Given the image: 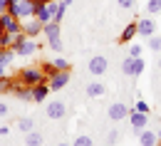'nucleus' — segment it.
Masks as SVG:
<instances>
[{
    "instance_id": "f257e3e1",
    "label": "nucleus",
    "mask_w": 161,
    "mask_h": 146,
    "mask_svg": "<svg viewBox=\"0 0 161 146\" xmlns=\"http://www.w3.org/2000/svg\"><path fill=\"white\" fill-rule=\"evenodd\" d=\"M18 79L22 87H35L40 82H47V74L42 72V64H30V67H22L18 72Z\"/></svg>"
},
{
    "instance_id": "f03ea898",
    "label": "nucleus",
    "mask_w": 161,
    "mask_h": 146,
    "mask_svg": "<svg viewBox=\"0 0 161 146\" xmlns=\"http://www.w3.org/2000/svg\"><path fill=\"white\" fill-rule=\"evenodd\" d=\"M8 13L22 22L27 18H35V3L32 0H8Z\"/></svg>"
},
{
    "instance_id": "7ed1b4c3",
    "label": "nucleus",
    "mask_w": 161,
    "mask_h": 146,
    "mask_svg": "<svg viewBox=\"0 0 161 146\" xmlns=\"http://www.w3.org/2000/svg\"><path fill=\"white\" fill-rule=\"evenodd\" d=\"M0 32H22V22L15 18V15H10V13H3L0 15Z\"/></svg>"
},
{
    "instance_id": "20e7f679",
    "label": "nucleus",
    "mask_w": 161,
    "mask_h": 146,
    "mask_svg": "<svg viewBox=\"0 0 161 146\" xmlns=\"http://www.w3.org/2000/svg\"><path fill=\"white\" fill-rule=\"evenodd\" d=\"M136 35H139V37H146V40H149L151 35H156V22H154L151 15L136 20Z\"/></svg>"
},
{
    "instance_id": "39448f33",
    "label": "nucleus",
    "mask_w": 161,
    "mask_h": 146,
    "mask_svg": "<svg viewBox=\"0 0 161 146\" xmlns=\"http://www.w3.org/2000/svg\"><path fill=\"white\" fill-rule=\"evenodd\" d=\"M47 84H50L52 92L64 89V87L69 84V69H67V72H55V74H50V77H47Z\"/></svg>"
},
{
    "instance_id": "423d86ee",
    "label": "nucleus",
    "mask_w": 161,
    "mask_h": 146,
    "mask_svg": "<svg viewBox=\"0 0 161 146\" xmlns=\"http://www.w3.org/2000/svg\"><path fill=\"white\" fill-rule=\"evenodd\" d=\"M40 50V45L37 40H32V37H27V40H22L18 47H15V55H20V57H32L35 52Z\"/></svg>"
},
{
    "instance_id": "0eeeda50",
    "label": "nucleus",
    "mask_w": 161,
    "mask_h": 146,
    "mask_svg": "<svg viewBox=\"0 0 161 146\" xmlns=\"http://www.w3.org/2000/svg\"><path fill=\"white\" fill-rule=\"evenodd\" d=\"M89 74H94V77H99V74H104L107 72V67H109V62H107V57L104 55H94L92 60H89Z\"/></svg>"
},
{
    "instance_id": "6e6552de",
    "label": "nucleus",
    "mask_w": 161,
    "mask_h": 146,
    "mask_svg": "<svg viewBox=\"0 0 161 146\" xmlns=\"http://www.w3.org/2000/svg\"><path fill=\"white\" fill-rule=\"evenodd\" d=\"M30 92H32V102L35 104L47 102V94H52V89H50L47 82H40V84H35V87H30Z\"/></svg>"
},
{
    "instance_id": "1a4fd4ad",
    "label": "nucleus",
    "mask_w": 161,
    "mask_h": 146,
    "mask_svg": "<svg viewBox=\"0 0 161 146\" xmlns=\"http://www.w3.org/2000/svg\"><path fill=\"white\" fill-rule=\"evenodd\" d=\"M45 114H47L50 119H62V116L67 114V106H64V102H60V99L47 102V106H45Z\"/></svg>"
},
{
    "instance_id": "9d476101",
    "label": "nucleus",
    "mask_w": 161,
    "mask_h": 146,
    "mask_svg": "<svg viewBox=\"0 0 161 146\" xmlns=\"http://www.w3.org/2000/svg\"><path fill=\"white\" fill-rule=\"evenodd\" d=\"M107 116H109L112 122H121V119H126V116H129V106L124 104V102H114V104L109 106Z\"/></svg>"
},
{
    "instance_id": "9b49d317",
    "label": "nucleus",
    "mask_w": 161,
    "mask_h": 146,
    "mask_svg": "<svg viewBox=\"0 0 161 146\" xmlns=\"http://www.w3.org/2000/svg\"><path fill=\"white\" fill-rule=\"evenodd\" d=\"M22 32H25L27 37L35 40V37L42 32V22L37 20V18H27V20H22Z\"/></svg>"
},
{
    "instance_id": "f8f14e48",
    "label": "nucleus",
    "mask_w": 161,
    "mask_h": 146,
    "mask_svg": "<svg viewBox=\"0 0 161 146\" xmlns=\"http://www.w3.org/2000/svg\"><path fill=\"white\" fill-rule=\"evenodd\" d=\"M146 122H149V116L144 114V111H139V109H134V111H129V124H131V129L139 134L141 129H146Z\"/></svg>"
},
{
    "instance_id": "ddd939ff",
    "label": "nucleus",
    "mask_w": 161,
    "mask_h": 146,
    "mask_svg": "<svg viewBox=\"0 0 161 146\" xmlns=\"http://www.w3.org/2000/svg\"><path fill=\"white\" fill-rule=\"evenodd\" d=\"M139 144L141 146H156L159 144V134H154V131H146V129H141L139 131Z\"/></svg>"
},
{
    "instance_id": "4468645a",
    "label": "nucleus",
    "mask_w": 161,
    "mask_h": 146,
    "mask_svg": "<svg viewBox=\"0 0 161 146\" xmlns=\"http://www.w3.org/2000/svg\"><path fill=\"white\" fill-rule=\"evenodd\" d=\"M35 18L45 25V22H52V10L50 5H35Z\"/></svg>"
},
{
    "instance_id": "2eb2a0df",
    "label": "nucleus",
    "mask_w": 161,
    "mask_h": 146,
    "mask_svg": "<svg viewBox=\"0 0 161 146\" xmlns=\"http://www.w3.org/2000/svg\"><path fill=\"white\" fill-rule=\"evenodd\" d=\"M136 37V22H129L126 27H124V32L119 35V45H124V42H131Z\"/></svg>"
},
{
    "instance_id": "dca6fc26",
    "label": "nucleus",
    "mask_w": 161,
    "mask_h": 146,
    "mask_svg": "<svg viewBox=\"0 0 161 146\" xmlns=\"http://www.w3.org/2000/svg\"><path fill=\"white\" fill-rule=\"evenodd\" d=\"M42 141H45V136H42L37 129H32V131L25 134V144L27 146H42Z\"/></svg>"
},
{
    "instance_id": "f3484780",
    "label": "nucleus",
    "mask_w": 161,
    "mask_h": 146,
    "mask_svg": "<svg viewBox=\"0 0 161 146\" xmlns=\"http://www.w3.org/2000/svg\"><path fill=\"white\" fill-rule=\"evenodd\" d=\"M104 92H107V89H104V84H102V82H89V84H87V94L94 97V99H97V97H104Z\"/></svg>"
},
{
    "instance_id": "a211bd4d",
    "label": "nucleus",
    "mask_w": 161,
    "mask_h": 146,
    "mask_svg": "<svg viewBox=\"0 0 161 146\" xmlns=\"http://www.w3.org/2000/svg\"><path fill=\"white\" fill-rule=\"evenodd\" d=\"M47 45L57 52V55H62V50H64V45H62V40H60V32H52V35H47Z\"/></svg>"
},
{
    "instance_id": "6ab92c4d",
    "label": "nucleus",
    "mask_w": 161,
    "mask_h": 146,
    "mask_svg": "<svg viewBox=\"0 0 161 146\" xmlns=\"http://www.w3.org/2000/svg\"><path fill=\"white\" fill-rule=\"evenodd\" d=\"M18 129H20L22 134L32 131V129H35V122H32V116H22V119H18Z\"/></svg>"
},
{
    "instance_id": "aec40b11",
    "label": "nucleus",
    "mask_w": 161,
    "mask_h": 146,
    "mask_svg": "<svg viewBox=\"0 0 161 146\" xmlns=\"http://www.w3.org/2000/svg\"><path fill=\"white\" fill-rule=\"evenodd\" d=\"M52 67H55L57 72H67V69H69V62H67V60H64L62 55H57V57L52 60Z\"/></svg>"
},
{
    "instance_id": "412c9836",
    "label": "nucleus",
    "mask_w": 161,
    "mask_h": 146,
    "mask_svg": "<svg viewBox=\"0 0 161 146\" xmlns=\"http://www.w3.org/2000/svg\"><path fill=\"white\" fill-rule=\"evenodd\" d=\"M15 35H18V32H15ZM15 35H13V32H0V47H3V50H5V47H13Z\"/></svg>"
},
{
    "instance_id": "4be33fe9",
    "label": "nucleus",
    "mask_w": 161,
    "mask_h": 146,
    "mask_svg": "<svg viewBox=\"0 0 161 146\" xmlns=\"http://www.w3.org/2000/svg\"><path fill=\"white\" fill-rule=\"evenodd\" d=\"M146 13L149 15H159L161 13V0H149L146 3Z\"/></svg>"
},
{
    "instance_id": "5701e85b",
    "label": "nucleus",
    "mask_w": 161,
    "mask_h": 146,
    "mask_svg": "<svg viewBox=\"0 0 161 146\" xmlns=\"http://www.w3.org/2000/svg\"><path fill=\"white\" fill-rule=\"evenodd\" d=\"M131 69H134V57H129V55H126V57H124V62H121V72L131 77Z\"/></svg>"
},
{
    "instance_id": "b1692460",
    "label": "nucleus",
    "mask_w": 161,
    "mask_h": 146,
    "mask_svg": "<svg viewBox=\"0 0 161 146\" xmlns=\"http://www.w3.org/2000/svg\"><path fill=\"white\" fill-rule=\"evenodd\" d=\"M146 42H149V47H151L154 52H161V37H159V35H151Z\"/></svg>"
},
{
    "instance_id": "393cba45",
    "label": "nucleus",
    "mask_w": 161,
    "mask_h": 146,
    "mask_svg": "<svg viewBox=\"0 0 161 146\" xmlns=\"http://www.w3.org/2000/svg\"><path fill=\"white\" fill-rule=\"evenodd\" d=\"M72 146H94V144H92V139H89L87 134H80V136L75 139V144H72Z\"/></svg>"
},
{
    "instance_id": "a878e982",
    "label": "nucleus",
    "mask_w": 161,
    "mask_h": 146,
    "mask_svg": "<svg viewBox=\"0 0 161 146\" xmlns=\"http://www.w3.org/2000/svg\"><path fill=\"white\" fill-rule=\"evenodd\" d=\"M144 72V60L141 57H134V69H131V77H136V74H141Z\"/></svg>"
},
{
    "instance_id": "bb28decb",
    "label": "nucleus",
    "mask_w": 161,
    "mask_h": 146,
    "mask_svg": "<svg viewBox=\"0 0 161 146\" xmlns=\"http://www.w3.org/2000/svg\"><path fill=\"white\" fill-rule=\"evenodd\" d=\"M13 87H15V84L10 82L8 77H0V92H13Z\"/></svg>"
},
{
    "instance_id": "cd10ccee",
    "label": "nucleus",
    "mask_w": 161,
    "mask_h": 146,
    "mask_svg": "<svg viewBox=\"0 0 161 146\" xmlns=\"http://www.w3.org/2000/svg\"><path fill=\"white\" fill-rule=\"evenodd\" d=\"M141 52H144L141 45H131V47H129V57H141Z\"/></svg>"
},
{
    "instance_id": "c85d7f7f",
    "label": "nucleus",
    "mask_w": 161,
    "mask_h": 146,
    "mask_svg": "<svg viewBox=\"0 0 161 146\" xmlns=\"http://www.w3.org/2000/svg\"><path fill=\"white\" fill-rule=\"evenodd\" d=\"M117 136H119V131H109V136H107V144L114 146V144H117Z\"/></svg>"
},
{
    "instance_id": "c756f323",
    "label": "nucleus",
    "mask_w": 161,
    "mask_h": 146,
    "mask_svg": "<svg viewBox=\"0 0 161 146\" xmlns=\"http://www.w3.org/2000/svg\"><path fill=\"white\" fill-rule=\"evenodd\" d=\"M134 109H139V111H144V114H149V104H146V102H136V106H134Z\"/></svg>"
},
{
    "instance_id": "7c9ffc66",
    "label": "nucleus",
    "mask_w": 161,
    "mask_h": 146,
    "mask_svg": "<svg viewBox=\"0 0 161 146\" xmlns=\"http://www.w3.org/2000/svg\"><path fill=\"white\" fill-rule=\"evenodd\" d=\"M119 3V8H134L136 5V0H117Z\"/></svg>"
},
{
    "instance_id": "2f4dec72",
    "label": "nucleus",
    "mask_w": 161,
    "mask_h": 146,
    "mask_svg": "<svg viewBox=\"0 0 161 146\" xmlns=\"http://www.w3.org/2000/svg\"><path fill=\"white\" fill-rule=\"evenodd\" d=\"M3 116H8V104H5V102H0V119H3Z\"/></svg>"
},
{
    "instance_id": "473e14b6",
    "label": "nucleus",
    "mask_w": 161,
    "mask_h": 146,
    "mask_svg": "<svg viewBox=\"0 0 161 146\" xmlns=\"http://www.w3.org/2000/svg\"><path fill=\"white\" fill-rule=\"evenodd\" d=\"M8 13V0H0V15Z\"/></svg>"
},
{
    "instance_id": "72a5a7b5",
    "label": "nucleus",
    "mask_w": 161,
    "mask_h": 146,
    "mask_svg": "<svg viewBox=\"0 0 161 146\" xmlns=\"http://www.w3.org/2000/svg\"><path fill=\"white\" fill-rule=\"evenodd\" d=\"M10 134V126H0V136H8Z\"/></svg>"
},
{
    "instance_id": "f704fd0d",
    "label": "nucleus",
    "mask_w": 161,
    "mask_h": 146,
    "mask_svg": "<svg viewBox=\"0 0 161 146\" xmlns=\"http://www.w3.org/2000/svg\"><path fill=\"white\" fill-rule=\"evenodd\" d=\"M32 3H35V5H47L50 0H32Z\"/></svg>"
},
{
    "instance_id": "c9c22d12",
    "label": "nucleus",
    "mask_w": 161,
    "mask_h": 146,
    "mask_svg": "<svg viewBox=\"0 0 161 146\" xmlns=\"http://www.w3.org/2000/svg\"><path fill=\"white\" fill-rule=\"evenodd\" d=\"M0 77H5V64H0Z\"/></svg>"
},
{
    "instance_id": "e433bc0d",
    "label": "nucleus",
    "mask_w": 161,
    "mask_h": 146,
    "mask_svg": "<svg viewBox=\"0 0 161 146\" xmlns=\"http://www.w3.org/2000/svg\"><path fill=\"white\" fill-rule=\"evenodd\" d=\"M72 3H75V0H64V5H67V8H69V5H72Z\"/></svg>"
},
{
    "instance_id": "4c0bfd02",
    "label": "nucleus",
    "mask_w": 161,
    "mask_h": 146,
    "mask_svg": "<svg viewBox=\"0 0 161 146\" xmlns=\"http://www.w3.org/2000/svg\"><path fill=\"white\" fill-rule=\"evenodd\" d=\"M57 146H72V144H57Z\"/></svg>"
},
{
    "instance_id": "58836bf2",
    "label": "nucleus",
    "mask_w": 161,
    "mask_h": 146,
    "mask_svg": "<svg viewBox=\"0 0 161 146\" xmlns=\"http://www.w3.org/2000/svg\"><path fill=\"white\" fill-rule=\"evenodd\" d=\"M159 69H161V57H159Z\"/></svg>"
},
{
    "instance_id": "ea45409f",
    "label": "nucleus",
    "mask_w": 161,
    "mask_h": 146,
    "mask_svg": "<svg viewBox=\"0 0 161 146\" xmlns=\"http://www.w3.org/2000/svg\"><path fill=\"white\" fill-rule=\"evenodd\" d=\"M55 3H64V0H55Z\"/></svg>"
},
{
    "instance_id": "a19ab883",
    "label": "nucleus",
    "mask_w": 161,
    "mask_h": 146,
    "mask_svg": "<svg viewBox=\"0 0 161 146\" xmlns=\"http://www.w3.org/2000/svg\"><path fill=\"white\" fill-rule=\"evenodd\" d=\"M159 144H161V134H159Z\"/></svg>"
}]
</instances>
